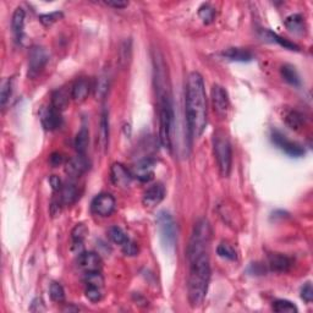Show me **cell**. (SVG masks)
Returning a JSON list of instances; mask_svg holds the SVG:
<instances>
[{"label":"cell","mask_w":313,"mask_h":313,"mask_svg":"<svg viewBox=\"0 0 313 313\" xmlns=\"http://www.w3.org/2000/svg\"><path fill=\"white\" fill-rule=\"evenodd\" d=\"M185 108L190 136L192 138H198L207 126V95L203 77L196 71L187 76Z\"/></svg>","instance_id":"obj_1"},{"label":"cell","mask_w":313,"mask_h":313,"mask_svg":"<svg viewBox=\"0 0 313 313\" xmlns=\"http://www.w3.org/2000/svg\"><path fill=\"white\" fill-rule=\"evenodd\" d=\"M189 262L187 275V295L190 305L196 308L201 306L205 299L211 280L210 252L186 256Z\"/></svg>","instance_id":"obj_2"},{"label":"cell","mask_w":313,"mask_h":313,"mask_svg":"<svg viewBox=\"0 0 313 313\" xmlns=\"http://www.w3.org/2000/svg\"><path fill=\"white\" fill-rule=\"evenodd\" d=\"M159 97V141L166 150L171 148L174 109L168 91L158 93Z\"/></svg>","instance_id":"obj_3"},{"label":"cell","mask_w":313,"mask_h":313,"mask_svg":"<svg viewBox=\"0 0 313 313\" xmlns=\"http://www.w3.org/2000/svg\"><path fill=\"white\" fill-rule=\"evenodd\" d=\"M213 151L218 164L219 172L223 178H228L231 171L232 152L231 145L224 131H217L213 136Z\"/></svg>","instance_id":"obj_4"},{"label":"cell","mask_w":313,"mask_h":313,"mask_svg":"<svg viewBox=\"0 0 313 313\" xmlns=\"http://www.w3.org/2000/svg\"><path fill=\"white\" fill-rule=\"evenodd\" d=\"M211 225L208 220L201 219L193 228L192 235H191L189 246H187L186 256L197 255L202 252H210L211 245Z\"/></svg>","instance_id":"obj_5"},{"label":"cell","mask_w":313,"mask_h":313,"mask_svg":"<svg viewBox=\"0 0 313 313\" xmlns=\"http://www.w3.org/2000/svg\"><path fill=\"white\" fill-rule=\"evenodd\" d=\"M156 223L164 246H166V249H172L177 242V225L172 217L168 212L162 211L158 213Z\"/></svg>","instance_id":"obj_6"},{"label":"cell","mask_w":313,"mask_h":313,"mask_svg":"<svg viewBox=\"0 0 313 313\" xmlns=\"http://www.w3.org/2000/svg\"><path fill=\"white\" fill-rule=\"evenodd\" d=\"M49 61V55L43 47H33L28 54V68L27 76L29 79H36L46 67Z\"/></svg>","instance_id":"obj_7"},{"label":"cell","mask_w":313,"mask_h":313,"mask_svg":"<svg viewBox=\"0 0 313 313\" xmlns=\"http://www.w3.org/2000/svg\"><path fill=\"white\" fill-rule=\"evenodd\" d=\"M116 207L115 198L110 193H100L92 201L91 208L99 217H109L114 213Z\"/></svg>","instance_id":"obj_8"},{"label":"cell","mask_w":313,"mask_h":313,"mask_svg":"<svg viewBox=\"0 0 313 313\" xmlns=\"http://www.w3.org/2000/svg\"><path fill=\"white\" fill-rule=\"evenodd\" d=\"M272 141L275 143L276 146L285 152L286 154L291 157H301L305 154V150L302 148V146L299 143L290 141L285 135H283L279 131H273L272 132Z\"/></svg>","instance_id":"obj_9"},{"label":"cell","mask_w":313,"mask_h":313,"mask_svg":"<svg viewBox=\"0 0 313 313\" xmlns=\"http://www.w3.org/2000/svg\"><path fill=\"white\" fill-rule=\"evenodd\" d=\"M132 172H131L124 164L114 163L110 168V180L115 186L126 189L131 185L132 181Z\"/></svg>","instance_id":"obj_10"},{"label":"cell","mask_w":313,"mask_h":313,"mask_svg":"<svg viewBox=\"0 0 313 313\" xmlns=\"http://www.w3.org/2000/svg\"><path fill=\"white\" fill-rule=\"evenodd\" d=\"M154 165H156V160L152 158H145V159L138 160L131 170L132 177L142 183H148L154 178Z\"/></svg>","instance_id":"obj_11"},{"label":"cell","mask_w":313,"mask_h":313,"mask_svg":"<svg viewBox=\"0 0 313 313\" xmlns=\"http://www.w3.org/2000/svg\"><path fill=\"white\" fill-rule=\"evenodd\" d=\"M212 103L216 113L220 116H225L229 109V95L224 87L214 85L212 88Z\"/></svg>","instance_id":"obj_12"},{"label":"cell","mask_w":313,"mask_h":313,"mask_svg":"<svg viewBox=\"0 0 313 313\" xmlns=\"http://www.w3.org/2000/svg\"><path fill=\"white\" fill-rule=\"evenodd\" d=\"M92 88H93V85L89 81V79H87V77H80L71 86V99L76 103L85 102L89 95V92L92 91Z\"/></svg>","instance_id":"obj_13"},{"label":"cell","mask_w":313,"mask_h":313,"mask_svg":"<svg viewBox=\"0 0 313 313\" xmlns=\"http://www.w3.org/2000/svg\"><path fill=\"white\" fill-rule=\"evenodd\" d=\"M89 166H91V163H89L86 154H77L76 157L68 159L65 170L71 178H80L86 171H88Z\"/></svg>","instance_id":"obj_14"},{"label":"cell","mask_w":313,"mask_h":313,"mask_svg":"<svg viewBox=\"0 0 313 313\" xmlns=\"http://www.w3.org/2000/svg\"><path fill=\"white\" fill-rule=\"evenodd\" d=\"M77 263L79 267L81 268L85 273H91V272H100L102 269V258L99 257V255L94 252H83L79 256L77 259Z\"/></svg>","instance_id":"obj_15"},{"label":"cell","mask_w":313,"mask_h":313,"mask_svg":"<svg viewBox=\"0 0 313 313\" xmlns=\"http://www.w3.org/2000/svg\"><path fill=\"white\" fill-rule=\"evenodd\" d=\"M164 197H165V189H164L163 185L154 184L145 191L142 202L146 207L153 208L159 204L164 199Z\"/></svg>","instance_id":"obj_16"},{"label":"cell","mask_w":313,"mask_h":313,"mask_svg":"<svg viewBox=\"0 0 313 313\" xmlns=\"http://www.w3.org/2000/svg\"><path fill=\"white\" fill-rule=\"evenodd\" d=\"M61 124L62 118L60 110L55 109L52 106L44 110L43 114H42V125L44 126V129L48 131H54L58 127H60Z\"/></svg>","instance_id":"obj_17"},{"label":"cell","mask_w":313,"mask_h":313,"mask_svg":"<svg viewBox=\"0 0 313 313\" xmlns=\"http://www.w3.org/2000/svg\"><path fill=\"white\" fill-rule=\"evenodd\" d=\"M268 264H269V268L273 272L285 273L290 270L294 262L290 257L283 255V253H270L268 256Z\"/></svg>","instance_id":"obj_18"},{"label":"cell","mask_w":313,"mask_h":313,"mask_svg":"<svg viewBox=\"0 0 313 313\" xmlns=\"http://www.w3.org/2000/svg\"><path fill=\"white\" fill-rule=\"evenodd\" d=\"M222 56L230 61L249 62L253 60V54L249 49H245V48H229V49H225L224 52H222Z\"/></svg>","instance_id":"obj_19"},{"label":"cell","mask_w":313,"mask_h":313,"mask_svg":"<svg viewBox=\"0 0 313 313\" xmlns=\"http://www.w3.org/2000/svg\"><path fill=\"white\" fill-rule=\"evenodd\" d=\"M99 137H98V143H99V147L103 151H107L109 145V113L107 109H103L102 115H100V121H99Z\"/></svg>","instance_id":"obj_20"},{"label":"cell","mask_w":313,"mask_h":313,"mask_svg":"<svg viewBox=\"0 0 313 313\" xmlns=\"http://www.w3.org/2000/svg\"><path fill=\"white\" fill-rule=\"evenodd\" d=\"M59 197H60L64 205H70L75 203L77 199L80 198L79 187H77V185L75 183H67L62 185Z\"/></svg>","instance_id":"obj_21"},{"label":"cell","mask_w":313,"mask_h":313,"mask_svg":"<svg viewBox=\"0 0 313 313\" xmlns=\"http://www.w3.org/2000/svg\"><path fill=\"white\" fill-rule=\"evenodd\" d=\"M284 121L285 124L290 127L291 130L299 131L305 125V116L301 114L297 110H288L284 114Z\"/></svg>","instance_id":"obj_22"},{"label":"cell","mask_w":313,"mask_h":313,"mask_svg":"<svg viewBox=\"0 0 313 313\" xmlns=\"http://www.w3.org/2000/svg\"><path fill=\"white\" fill-rule=\"evenodd\" d=\"M285 26L293 33L302 34L305 32V21H303V17L300 14H294L286 17Z\"/></svg>","instance_id":"obj_23"},{"label":"cell","mask_w":313,"mask_h":313,"mask_svg":"<svg viewBox=\"0 0 313 313\" xmlns=\"http://www.w3.org/2000/svg\"><path fill=\"white\" fill-rule=\"evenodd\" d=\"M89 143V132L88 127L86 125H82V127L80 129L79 132L75 137V148L79 154H86Z\"/></svg>","instance_id":"obj_24"},{"label":"cell","mask_w":313,"mask_h":313,"mask_svg":"<svg viewBox=\"0 0 313 313\" xmlns=\"http://www.w3.org/2000/svg\"><path fill=\"white\" fill-rule=\"evenodd\" d=\"M68 100H70V98H68V92L65 88H59L53 92L52 104H50V106L62 112V110L67 107Z\"/></svg>","instance_id":"obj_25"},{"label":"cell","mask_w":313,"mask_h":313,"mask_svg":"<svg viewBox=\"0 0 313 313\" xmlns=\"http://www.w3.org/2000/svg\"><path fill=\"white\" fill-rule=\"evenodd\" d=\"M109 87H110V80L108 75L103 74V75L98 77L97 81H95L93 86L94 95L97 97V99H104L106 95L108 94Z\"/></svg>","instance_id":"obj_26"},{"label":"cell","mask_w":313,"mask_h":313,"mask_svg":"<svg viewBox=\"0 0 313 313\" xmlns=\"http://www.w3.org/2000/svg\"><path fill=\"white\" fill-rule=\"evenodd\" d=\"M25 20H26V13L22 8H17L14 11L13 20H11V27H13L14 33L16 34L17 38H20V36L22 34L23 26H25Z\"/></svg>","instance_id":"obj_27"},{"label":"cell","mask_w":313,"mask_h":313,"mask_svg":"<svg viewBox=\"0 0 313 313\" xmlns=\"http://www.w3.org/2000/svg\"><path fill=\"white\" fill-rule=\"evenodd\" d=\"M280 73H282L283 79L285 80L289 85L294 86V87H300L301 85V80L297 71L295 70L294 66L291 65H283L282 68H280Z\"/></svg>","instance_id":"obj_28"},{"label":"cell","mask_w":313,"mask_h":313,"mask_svg":"<svg viewBox=\"0 0 313 313\" xmlns=\"http://www.w3.org/2000/svg\"><path fill=\"white\" fill-rule=\"evenodd\" d=\"M108 237L113 241V242L116 244V245H121V246L129 240V237H127V235L125 234V231L121 228H119V226H110L108 229Z\"/></svg>","instance_id":"obj_29"},{"label":"cell","mask_w":313,"mask_h":313,"mask_svg":"<svg viewBox=\"0 0 313 313\" xmlns=\"http://www.w3.org/2000/svg\"><path fill=\"white\" fill-rule=\"evenodd\" d=\"M273 309L278 313H296L297 311H299L296 305H294L291 301H288V300L274 301Z\"/></svg>","instance_id":"obj_30"},{"label":"cell","mask_w":313,"mask_h":313,"mask_svg":"<svg viewBox=\"0 0 313 313\" xmlns=\"http://www.w3.org/2000/svg\"><path fill=\"white\" fill-rule=\"evenodd\" d=\"M198 16L207 25L212 23L216 19V9L212 7L211 4H202L198 9Z\"/></svg>","instance_id":"obj_31"},{"label":"cell","mask_w":313,"mask_h":313,"mask_svg":"<svg viewBox=\"0 0 313 313\" xmlns=\"http://www.w3.org/2000/svg\"><path fill=\"white\" fill-rule=\"evenodd\" d=\"M266 33V38L267 40H272V42H275V43L280 44L282 47H284L285 49H289V50H299V46H296V44L293 43V42L288 41V40H284V38L279 37L276 33H273L272 31H266L264 32Z\"/></svg>","instance_id":"obj_32"},{"label":"cell","mask_w":313,"mask_h":313,"mask_svg":"<svg viewBox=\"0 0 313 313\" xmlns=\"http://www.w3.org/2000/svg\"><path fill=\"white\" fill-rule=\"evenodd\" d=\"M217 253H218L222 258L229 259V261H235V259L237 258L236 250L226 242H222L217 247Z\"/></svg>","instance_id":"obj_33"},{"label":"cell","mask_w":313,"mask_h":313,"mask_svg":"<svg viewBox=\"0 0 313 313\" xmlns=\"http://www.w3.org/2000/svg\"><path fill=\"white\" fill-rule=\"evenodd\" d=\"M11 93H13V82L10 79H7L3 82L2 88H0V106L4 108L7 103L10 99Z\"/></svg>","instance_id":"obj_34"},{"label":"cell","mask_w":313,"mask_h":313,"mask_svg":"<svg viewBox=\"0 0 313 313\" xmlns=\"http://www.w3.org/2000/svg\"><path fill=\"white\" fill-rule=\"evenodd\" d=\"M103 288L99 286H93V285H86L85 295L86 297L91 301V302H99L103 299Z\"/></svg>","instance_id":"obj_35"},{"label":"cell","mask_w":313,"mask_h":313,"mask_svg":"<svg viewBox=\"0 0 313 313\" xmlns=\"http://www.w3.org/2000/svg\"><path fill=\"white\" fill-rule=\"evenodd\" d=\"M49 294H50V297H52V300L55 301V302L60 303L65 299L64 288H62L59 283H53V284L50 285Z\"/></svg>","instance_id":"obj_36"},{"label":"cell","mask_w":313,"mask_h":313,"mask_svg":"<svg viewBox=\"0 0 313 313\" xmlns=\"http://www.w3.org/2000/svg\"><path fill=\"white\" fill-rule=\"evenodd\" d=\"M85 284L86 285L99 286V288H103L104 279H103L102 274H100V272L86 273V275H85Z\"/></svg>","instance_id":"obj_37"},{"label":"cell","mask_w":313,"mask_h":313,"mask_svg":"<svg viewBox=\"0 0 313 313\" xmlns=\"http://www.w3.org/2000/svg\"><path fill=\"white\" fill-rule=\"evenodd\" d=\"M87 234V226L85 224H77L75 225V228L73 229V231H71V237H73V241H82L83 242V238L86 237Z\"/></svg>","instance_id":"obj_38"},{"label":"cell","mask_w":313,"mask_h":313,"mask_svg":"<svg viewBox=\"0 0 313 313\" xmlns=\"http://www.w3.org/2000/svg\"><path fill=\"white\" fill-rule=\"evenodd\" d=\"M61 17H62V13L55 11V13L41 15L40 20L44 26H50V25H53V23H55L58 20H60Z\"/></svg>","instance_id":"obj_39"},{"label":"cell","mask_w":313,"mask_h":313,"mask_svg":"<svg viewBox=\"0 0 313 313\" xmlns=\"http://www.w3.org/2000/svg\"><path fill=\"white\" fill-rule=\"evenodd\" d=\"M123 252L125 256H129V257H135V256L138 255L140 250L138 246H137L136 242H133V241L127 240L126 242L123 245Z\"/></svg>","instance_id":"obj_40"},{"label":"cell","mask_w":313,"mask_h":313,"mask_svg":"<svg viewBox=\"0 0 313 313\" xmlns=\"http://www.w3.org/2000/svg\"><path fill=\"white\" fill-rule=\"evenodd\" d=\"M301 299L303 301H306L307 303L312 302L313 300V289L311 283H307L302 286V289H301Z\"/></svg>","instance_id":"obj_41"},{"label":"cell","mask_w":313,"mask_h":313,"mask_svg":"<svg viewBox=\"0 0 313 313\" xmlns=\"http://www.w3.org/2000/svg\"><path fill=\"white\" fill-rule=\"evenodd\" d=\"M120 58L121 61H125V64H127V61L130 60L131 58V42L126 41L123 44L120 49Z\"/></svg>","instance_id":"obj_42"},{"label":"cell","mask_w":313,"mask_h":313,"mask_svg":"<svg viewBox=\"0 0 313 313\" xmlns=\"http://www.w3.org/2000/svg\"><path fill=\"white\" fill-rule=\"evenodd\" d=\"M49 163H50V165L56 168V166L61 165V164L64 163V156H62L61 153H59V152H54V153L50 154Z\"/></svg>","instance_id":"obj_43"},{"label":"cell","mask_w":313,"mask_h":313,"mask_svg":"<svg viewBox=\"0 0 313 313\" xmlns=\"http://www.w3.org/2000/svg\"><path fill=\"white\" fill-rule=\"evenodd\" d=\"M61 205H64V204H62L60 197L56 198V199H53L52 205H50V213H52L53 217H56V216H59V214H60Z\"/></svg>","instance_id":"obj_44"},{"label":"cell","mask_w":313,"mask_h":313,"mask_svg":"<svg viewBox=\"0 0 313 313\" xmlns=\"http://www.w3.org/2000/svg\"><path fill=\"white\" fill-rule=\"evenodd\" d=\"M104 4H106L107 7L114 9H124L129 5V3L123 2V0H108V2H104Z\"/></svg>","instance_id":"obj_45"},{"label":"cell","mask_w":313,"mask_h":313,"mask_svg":"<svg viewBox=\"0 0 313 313\" xmlns=\"http://www.w3.org/2000/svg\"><path fill=\"white\" fill-rule=\"evenodd\" d=\"M49 184L54 191H60L62 187L61 180L59 179V177H56V175H53V177L49 178Z\"/></svg>","instance_id":"obj_46"},{"label":"cell","mask_w":313,"mask_h":313,"mask_svg":"<svg viewBox=\"0 0 313 313\" xmlns=\"http://www.w3.org/2000/svg\"><path fill=\"white\" fill-rule=\"evenodd\" d=\"M31 309L32 312H41V311H44L46 309V307H44V303L43 301H42L41 299H36L33 300V302H32L31 305Z\"/></svg>","instance_id":"obj_47"}]
</instances>
